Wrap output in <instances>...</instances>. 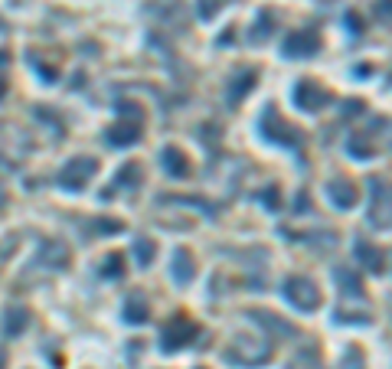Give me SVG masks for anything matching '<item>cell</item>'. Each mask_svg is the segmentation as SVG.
Returning a JSON list of instances; mask_svg holds the SVG:
<instances>
[{"mask_svg": "<svg viewBox=\"0 0 392 369\" xmlns=\"http://www.w3.org/2000/svg\"><path fill=\"white\" fill-rule=\"evenodd\" d=\"M317 46H320V36H317L314 29H301V33H295V36L285 43V53L288 56H311V53H317Z\"/></svg>", "mask_w": 392, "mask_h": 369, "instance_id": "cell-4", "label": "cell"}, {"mask_svg": "<svg viewBox=\"0 0 392 369\" xmlns=\"http://www.w3.org/2000/svg\"><path fill=\"white\" fill-rule=\"evenodd\" d=\"M163 163H167V170H173L177 177H183V173L190 170V167L183 163V154L180 151H163Z\"/></svg>", "mask_w": 392, "mask_h": 369, "instance_id": "cell-9", "label": "cell"}, {"mask_svg": "<svg viewBox=\"0 0 392 369\" xmlns=\"http://www.w3.org/2000/svg\"><path fill=\"white\" fill-rule=\"evenodd\" d=\"M330 199H334L337 206H353L356 189L350 187V183H334V187H330Z\"/></svg>", "mask_w": 392, "mask_h": 369, "instance_id": "cell-8", "label": "cell"}, {"mask_svg": "<svg viewBox=\"0 0 392 369\" xmlns=\"http://www.w3.org/2000/svg\"><path fill=\"white\" fill-rule=\"evenodd\" d=\"M187 262H190V255H187V252H177V268H173V271H177V281H187V278H190V268H187Z\"/></svg>", "mask_w": 392, "mask_h": 369, "instance_id": "cell-10", "label": "cell"}, {"mask_svg": "<svg viewBox=\"0 0 392 369\" xmlns=\"http://www.w3.org/2000/svg\"><path fill=\"white\" fill-rule=\"evenodd\" d=\"M125 317H128V321H131V323H141V321H147V304H144V297H141V294H131V297H128Z\"/></svg>", "mask_w": 392, "mask_h": 369, "instance_id": "cell-7", "label": "cell"}, {"mask_svg": "<svg viewBox=\"0 0 392 369\" xmlns=\"http://www.w3.org/2000/svg\"><path fill=\"white\" fill-rule=\"evenodd\" d=\"M137 258H141V262H151L154 258V242H137Z\"/></svg>", "mask_w": 392, "mask_h": 369, "instance_id": "cell-11", "label": "cell"}, {"mask_svg": "<svg viewBox=\"0 0 392 369\" xmlns=\"http://www.w3.org/2000/svg\"><path fill=\"white\" fill-rule=\"evenodd\" d=\"M0 366H4V353H0Z\"/></svg>", "mask_w": 392, "mask_h": 369, "instance_id": "cell-12", "label": "cell"}, {"mask_svg": "<svg viewBox=\"0 0 392 369\" xmlns=\"http://www.w3.org/2000/svg\"><path fill=\"white\" fill-rule=\"evenodd\" d=\"M92 173H95V161L76 157V161H72L66 170H62V183H66L69 189H82V183H86Z\"/></svg>", "mask_w": 392, "mask_h": 369, "instance_id": "cell-3", "label": "cell"}, {"mask_svg": "<svg viewBox=\"0 0 392 369\" xmlns=\"http://www.w3.org/2000/svg\"><path fill=\"white\" fill-rule=\"evenodd\" d=\"M288 297L295 304H301L304 311L317 307V301H320V294L314 291V284L307 281V278H291V281H288Z\"/></svg>", "mask_w": 392, "mask_h": 369, "instance_id": "cell-2", "label": "cell"}, {"mask_svg": "<svg viewBox=\"0 0 392 369\" xmlns=\"http://www.w3.org/2000/svg\"><path fill=\"white\" fill-rule=\"evenodd\" d=\"M295 98H297V105H301V108H307V112H320V105L330 102V92L317 86L314 79H304V82L297 86Z\"/></svg>", "mask_w": 392, "mask_h": 369, "instance_id": "cell-1", "label": "cell"}, {"mask_svg": "<svg viewBox=\"0 0 392 369\" xmlns=\"http://www.w3.org/2000/svg\"><path fill=\"white\" fill-rule=\"evenodd\" d=\"M193 333H196V323H190L187 317H177V321L167 327V350H177V347H183V343L190 340Z\"/></svg>", "mask_w": 392, "mask_h": 369, "instance_id": "cell-5", "label": "cell"}, {"mask_svg": "<svg viewBox=\"0 0 392 369\" xmlns=\"http://www.w3.org/2000/svg\"><path fill=\"white\" fill-rule=\"evenodd\" d=\"M137 131H141V118L115 124V128H111V144H134L137 141Z\"/></svg>", "mask_w": 392, "mask_h": 369, "instance_id": "cell-6", "label": "cell"}]
</instances>
